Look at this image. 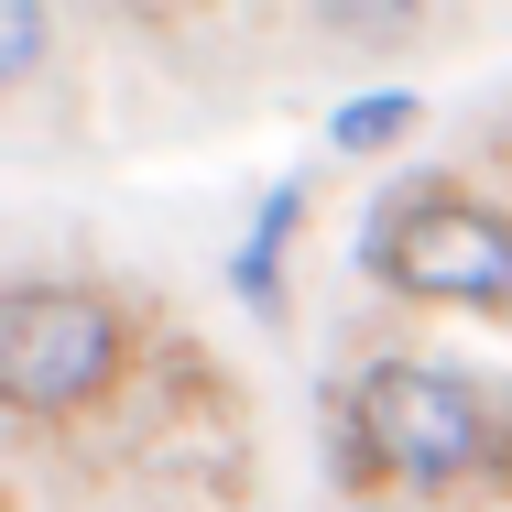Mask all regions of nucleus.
<instances>
[{
    "label": "nucleus",
    "instance_id": "f257e3e1",
    "mask_svg": "<svg viewBox=\"0 0 512 512\" xmlns=\"http://www.w3.org/2000/svg\"><path fill=\"white\" fill-rule=\"evenodd\" d=\"M327 458L371 502H458L512 512V371L480 360H360L327 414Z\"/></svg>",
    "mask_w": 512,
    "mask_h": 512
},
{
    "label": "nucleus",
    "instance_id": "f03ea898",
    "mask_svg": "<svg viewBox=\"0 0 512 512\" xmlns=\"http://www.w3.org/2000/svg\"><path fill=\"white\" fill-rule=\"evenodd\" d=\"M142 316L109 284L77 273H22L0 284V414L11 425H88L131 393Z\"/></svg>",
    "mask_w": 512,
    "mask_h": 512
},
{
    "label": "nucleus",
    "instance_id": "7ed1b4c3",
    "mask_svg": "<svg viewBox=\"0 0 512 512\" xmlns=\"http://www.w3.org/2000/svg\"><path fill=\"white\" fill-rule=\"evenodd\" d=\"M360 273L404 306L512 327V207L458 186V175H414L360 218Z\"/></svg>",
    "mask_w": 512,
    "mask_h": 512
},
{
    "label": "nucleus",
    "instance_id": "20e7f679",
    "mask_svg": "<svg viewBox=\"0 0 512 512\" xmlns=\"http://www.w3.org/2000/svg\"><path fill=\"white\" fill-rule=\"evenodd\" d=\"M295 229H306V175H284L273 197L251 207V240L229 251V295H240V306H273V295H284V251H295Z\"/></svg>",
    "mask_w": 512,
    "mask_h": 512
},
{
    "label": "nucleus",
    "instance_id": "39448f33",
    "mask_svg": "<svg viewBox=\"0 0 512 512\" xmlns=\"http://www.w3.org/2000/svg\"><path fill=\"white\" fill-rule=\"evenodd\" d=\"M414 120H425V88H360L327 109V153H393Z\"/></svg>",
    "mask_w": 512,
    "mask_h": 512
},
{
    "label": "nucleus",
    "instance_id": "423d86ee",
    "mask_svg": "<svg viewBox=\"0 0 512 512\" xmlns=\"http://www.w3.org/2000/svg\"><path fill=\"white\" fill-rule=\"evenodd\" d=\"M44 44H55V11L44 0H0V88H22L44 66Z\"/></svg>",
    "mask_w": 512,
    "mask_h": 512
},
{
    "label": "nucleus",
    "instance_id": "0eeeda50",
    "mask_svg": "<svg viewBox=\"0 0 512 512\" xmlns=\"http://www.w3.org/2000/svg\"><path fill=\"white\" fill-rule=\"evenodd\" d=\"M316 11H327L349 44H404L414 22H425V0H316Z\"/></svg>",
    "mask_w": 512,
    "mask_h": 512
},
{
    "label": "nucleus",
    "instance_id": "6e6552de",
    "mask_svg": "<svg viewBox=\"0 0 512 512\" xmlns=\"http://www.w3.org/2000/svg\"><path fill=\"white\" fill-rule=\"evenodd\" d=\"M0 512H11V502H0Z\"/></svg>",
    "mask_w": 512,
    "mask_h": 512
}]
</instances>
